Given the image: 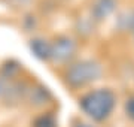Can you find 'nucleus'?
Wrapping results in <instances>:
<instances>
[{"instance_id":"nucleus-4","label":"nucleus","mask_w":134,"mask_h":127,"mask_svg":"<svg viewBox=\"0 0 134 127\" xmlns=\"http://www.w3.org/2000/svg\"><path fill=\"white\" fill-rule=\"evenodd\" d=\"M18 85L10 81V78L0 76V99L5 100H15L19 96Z\"/></svg>"},{"instance_id":"nucleus-7","label":"nucleus","mask_w":134,"mask_h":127,"mask_svg":"<svg viewBox=\"0 0 134 127\" xmlns=\"http://www.w3.org/2000/svg\"><path fill=\"white\" fill-rule=\"evenodd\" d=\"M34 127H57V123L51 115H42L34 121Z\"/></svg>"},{"instance_id":"nucleus-3","label":"nucleus","mask_w":134,"mask_h":127,"mask_svg":"<svg viewBox=\"0 0 134 127\" xmlns=\"http://www.w3.org/2000/svg\"><path fill=\"white\" fill-rule=\"evenodd\" d=\"M76 54V42L70 38H58L51 44V59L57 63H67Z\"/></svg>"},{"instance_id":"nucleus-6","label":"nucleus","mask_w":134,"mask_h":127,"mask_svg":"<svg viewBox=\"0 0 134 127\" xmlns=\"http://www.w3.org/2000/svg\"><path fill=\"white\" fill-rule=\"evenodd\" d=\"M115 0H97L92 6V15L96 20H103L109 17L115 9Z\"/></svg>"},{"instance_id":"nucleus-1","label":"nucleus","mask_w":134,"mask_h":127,"mask_svg":"<svg viewBox=\"0 0 134 127\" xmlns=\"http://www.w3.org/2000/svg\"><path fill=\"white\" fill-rule=\"evenodd\" d=\"M115 102V94L110 90L100 88V90H94L91 93L85 94L81 100V106L85 111V114H88L92 120L103 121L113 111Z\"/></svg>"},{"instance_id":"nucleus-9","label":"nucleus","mask_w":134,"mask_h":127,"mask_svg":"<svg viewBox=\"0 0 134 127\" xmlns=\"http://www.w3.org/2000/svg\"><path fill=\"white\" fill-rule=\"evenodd\" d=\"M75 127H92V126H90V124H85V123H79V124H76Z\"/></svg>"},{"instance_id":"nucleus-2","label":"nucleus","mask_w":134,"mask_h":127,"mask_svg":"<svg viewBox=\"0 0 134 127\" xmlns=\"http://www.w3.org/2000/svg\"><path fill=\"white\" fill-rule=\"evenodd\" d=\"M101 66L92 60H82L72 64L67 70V82L72 87H83L100 78Z\"/></svg>"},{"instance_id":"nucleus-5","label":"nucleus","mask_w":134,"mask_h":127,"mask_svg":"<svg viewBox=\"0 0 134 127\" xmlns=\"http://www.w3.org/2000/svg\"><path fill=\"white\" fill-rule=\"evenodd\" d=\"M30 49H31V52L40 60H48L51 59V44H49L48 40L45 39H33L30 42Z\"/></svg>"},{"instance_id":"nucleus-8","label":"nucleus","mask_w":134,"mask_h":127,"mask_svg":"<svg viewBox=\"0 0 134 127\" xmlns=\"http://www.w3.org/2000/svg\"><path fill=\"white\" fill-rule=\"evenodd\" d=\"M127 114L134 120V99H131V100L127 102Z\"/></svg>"}]
</instances>
